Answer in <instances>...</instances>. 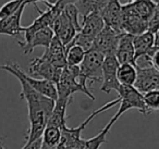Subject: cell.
Returning <instances> with one entry per match:
<instances>
[{"label": "cell", "mask_w": 159, "mask_h": 149, "mask_svg": "<svg viewBox=\"0 0 159 149\" xmlns=\"http://www.w3.org/2000/svg\"><path fill=\"white\" fill-rule=\"evenodd\" d=\"M50 29H52L56 37H57L64 46H68V45L72 42V39L74 38V36L76 35V33H77L74 27L69 23V21L66 20V16H63L62 12L56 18V20L53 21V23L51 24Z\"/></svg>", "instance_id": "2e32d148"}, {"label": "cell", "mask_w": 159, "mask_h": 149, "mask_svg": "<svg viewBox=\"0 0 159 149\" xmlns=\"http://www.w3.org/2000/svg\"><path fill=\"white\" fill-rule=\"evenodd\" d=\"M147 31L152 32V34L159 33V7L154 12L152 18L147 22Z\"/></svg>", "instance_id": "f1b7e54d"}, {"label": "cell", "mask_w": 159, "mask_h": 149, "mask_svg": "<svg viewBox=\"0 0 159 149\" xmlns=\"http://www.w3.org/2000/svg\"><path fill=\"white\" fill-rule=\"evenodd\" d=\"M117 79L121 85L133 86L136 79V66L131 63L119 64L117 70Z\"/></svg>", "instance_id": "603a6c76"}, {"label": "cell", "mask_w": 159, "mask_h": 149, "mask_svg": "<svg viewBox=\"0 0 159 149\" xmlns=\"http://www.w3.org/2000/svg\"><path fill=\"white\" fill-rule=\"evenodd\" d=\"M159 36L158 33L152 34L146 31L139 35L133 36V47H134V62L141 57H152L159 51Z\"/></svg>", "instance_id": "8992f818"}, {"label": "cell", "mask_w": 159, "mask_h": 149, "mask_svg": "<svg viewBox=\"0 0 159 149\" xmlns=\"http://www.w3.org/2000/svg\"><path fill=\"white\" fill-rule=\"evenodd\" d=\"M119 63L116 59L115 55L106 56L102 63V85L100 89L106 94H109L111 90L118 92L119 89V82L117 79V70Z\"/></svg>", "instance_id": "8fae6325"}, {"label": "cell", "mask_w": 159, "mask_h": 149, "mask_svg": "<svg viewBox=\"0 0 159 149\" xmlns=\"http://www.w3.org/2000/svg\"><path fill=\"white\" fill-rule=\"evenodd\" d=\"M62 13L66 16V20L69 21V23L75 29V31L79 33L80 29H81V23H80V20H79L80 13H79V11H77L76 7H75L73 3L64 6L63 10H62Z\"/></svg>", "instance_id": "484cf974"}, {"label": "cell", "mask_w": 159, "mask_h": 149, "mask_svg": "<svg viewBox=\"0 0 159 149\" xmlns=\"http://www.w3.org/2000/svg\"><path fill=\"white\" fill-rule=\"evenodd\" d=\"M0 149H5V147H3V140L0 139Z\"/></svg>", "instance_id": "d6a6232c"}, {"label": "cell", "mask_w": 159, "mask_h": 149, "mask_svg": "<svg viewBox=\"0 0 159 149\" xmlns=\"http://www.w3.org/2000/svg\"><path fill=\"white\" fill-rule=\"evenodd\" d=\"M121 29L123 33L136 36L147 31V22L142 20L131 8L130 3L122 5Z\"/></svg>", "instance_id": "30bf717a"}, {"label": "cell", "mask_w": 159, "mask_h": 149, "mask_svg": "<svg viewBox=\"0 0 159 149\" xmlns=\"http://www.w3.org/2000/svg\"><path fill=\"white\" fill-rule=\"evenodd\" d=\"M118 95L120 98V107L117 113L112 116L118 121V119L128 110L130 109H137L142 114L147 115L149 112L147 111L145 107V103L143 100V95L139 92H137L133 86L129 85H121L120 84L119 89H118Z\"/></svg>", "instance_id": "5b68a950"}, {"label": "cell", "mask_w": 159, "mask_h": 149, "mask_svg": "<svg viewBox=\"0 0 159 149\" xmlns=\"http://www.w3.org/2000/svg\"><path fill=\"white\" fill-rule=\"evenodd\" d=\"M82 23H81V29L79 33L82 34L83 36L89 38V39L94 40L97 34L104 29L105 24L102 21L100 13L98 12H94L85 18H82Z\"/></svg>", "instance_id": "ac0fdd59"}, {"label": "cell", "mask_w": 159, "mask_h": 149, "mask_svg": "<svg viewBox=\"0 0 159 149\" xmlns=\"http://www.w3.org/2000/svg\"><path fill=\"white\" fill-rule=\"evenodd\" d=\"M0 70L7 71L10 74L14 76H20L31 86L33 89L38 92L39 94L48 97V98L56 100L57 99V89L56 85L53 83L43 79H35V77L29 75L26 72L21 69V66L18 63H7V64H0Z\"/></svg>", "instance_id": "277c9868"}, {"label": "cell", "mask_w": 159, "mask_h": 149, "mask_svg": "<svg viewBox=\"0 0 159 149\" xmlns=\"http://www.w3.org/2000/svg\"><path fill=\"white\" fill-rule=\"evenodd\" d=\"M130 6L134 13L137 14L145 22H148V20L152 18L154 12L158 8V3L152 0H134L130 2Z\"/></svg>", "instance_id": "ffe728a7"}, {"label": "cell", "mask_w": 159, "mask_h": 149, "mask_svg": "<svg viewBox=\"0 0 159 149\" xmlns=\"http://www.w3.org/2000/svg\"><path fill=\"white\" fill-rule=\"evenodd\" d=\"M38 1H43V2H45V1H48V0H32V2L33 5H35L36 2H38Z\"/></svg>", "instance_id": "4dcf8cb0"}, {"label": "cell", "mask_w": 159, "mask_h": 149, "mask_svg": "<svg viewBox=\"0 0 159 149\" xmlns=\"http://www.w3.org/2000/svg\"><path fill=\"white\" fill-rule=\"evenodd\" d=\"M80 68L77 66H68L62 70L59 79L56 83V89H57V98H72L74 93H83L87 97L95 100V96L92 94L91 90H87L81 85L79 82Z\"/></svg>", "instance_id": "3957f363"}, {"label": "cell", "mask_w": 159, "mask_h": 149, "mask_svg": "<svg viewBox=\"0 0 159 149\" xmlns=\"http://www.w3.org/2000/svg\"><path fill=\"white\" fill-rule=\"evenodd\" d=\"M53 36H55V34H53L52 29L50 27H45V29H42L36 33H34L26 42H18V44L23 49V52L25 55H29V53L33 52L34 48L38 46L47 48Z\"/></svg>", "instance_id": "9a60e30c"}, {"label": "cell", "mask_w": 159, "mask_h": 149, "mask_svg": "<svg viewBox=\"0 0 159 149\" xmlns=\"http://www.w3.org/2000/svg\"><path fill=\"white\" fill-rule=\"evenodd\" d=\"M130 1H131V2H132V1H134V0H130Z\"/></svg>", "instance_id": "e575fe53"}, {"label": "cell", "mask_w": 159, "mask_h": 149, "mask_svg": "<svg viewBox=\"0 0 159 149\" xmlns=\"http://www.w3.org/2000/svg\"><path fill=\"white\" fill-rule=\"evenodd\" d=\"M120 36L121 34L116 33L113 29L105 25L104 29L97 34L94 39L93 48L102 53L105 57L115 55Z\"/></svg>", "instance_id": "9c48e42d"}, {"label": "cell", "mask_w": 159, "mask_h": 149, "mask_svg": "<svg viewBox=\"0 0 159 149\" xmlns=\"http://www.w3.org/2000/svg\"><path fill=\"white\" fill-rule=\"evenodd\" d=\"M66 46L56 36H53L50 44L46 48V50H45L44 55L42 57L45 60H47L49 63L52 64L53 66L63 70L66 66Z\"/></svg>", "instance_id": "5bb4252c"}, {"label": "cell", "mask_w": 159, "mask_h": 149, "mask_svg": "<svg viewBox=\"0 0 159 149\" xmlns=\"http://www.w3.org/2000/svg\"><path fill=\"white\" fill-rule=\"evenodd\" d=\"M60 137H61V129L59 127L46 125L42 134V144L45 146L57 148L60 142Z\"/></svg>", "instance_id": "cb8c5ba5"}, {"label": "cell", "mask_w": 159, "mask_h": 149, "mask_svg": "<svg viewBox=\"0 0 159 149\" xmlns=\"http://www.w3.org/2000/svg\"><path fill=\"white\" fill-rule=\"evenodd\" d=\"M143 95V100L148 112L158 111L159 109V90H152Z\"/></svg>", "instance_id": "4316f807"}, {"label": "cell", "mask_w": 159, "mask_h": 149, "mask_svg": "<svg viewBox=\"0 0 159 149\" xmlns=\"http://www.w3.org/2000/svg\"><path fill=\"white\" fill-rule=\"evenodd\" d=\"M115 57L118 63H131L135 65L134 62V47H133V36L130 34L122 33L119 38Z\"/></svg>", "instance_id": "e0dca14e"}, {"label": "cell", "mask_w": 159, "mask_h": 149, "mask_svg": "<svg viewBox=\"0 0 159 149\" xmlns=\"http://www.w3.org/2000/svg\"><path fill=\"white\" fill-rule=\"evenodd\" d=\"M40 149H56V148H52V147H48V146H45V145L42 144V148Z\"/></svg>", "instance_id": "1f68e13d"}, {"label": "cell", "mask_w": 159, "mask_h": 149, "mask_svg": "<svg viewBox=\"0 0 159 149\" xmlns=\"http://www.w3.org/2000/svg\"><path fill=\"white\" fill-rule=\"evenodd\" d=\"M133 87L141 94H145L152 90H158L159 70L155 69L154 66H136V79Z\"/></svg>", "instance_id": "52a82bcc"}, {"label": "cell", "mask_w": 159, "mask_h": 149, "mask_svg": "<svg viewBox=\"0 0 159 149\" xmlns=\"http://www.w3.org/2000/svg\"><path fill=\"white\" fill-rule=\"evenodd\" d=\"M25 6L26 5L24 3L16 13L0 20V34L11 36L20 40L21 36L23 35V27H24L21 25V19H22Z\"/></svg>", "instance_id": "4fadbf2b"}, {"label": "cell", "mask_w": 159, "mask_h": 149, "mask_svg": "<svg viewBox=\"0 0 159 149\" xmlns=\"http://www.w3.org/2000/svg\"><path fill=\"white\" fill-rule=\"evenodd\" d=\"M109 0H76L74 6L76 7L80 16L82 18H85L86 16L94 12H100L102 11L106 5L108 3Z\"/></svg>", "instance_id": "44dd1931"}, {"label": "cell", "mask_w": 159, "mask_h": 149, "mask_svg": "<svg viewBox=\"0 0 159 149\" xmlns=\"http://www.w3.org/2000/svg\"><path fill=\"white\" fill-rule=\"evenodd\" d=\"M24 3H25V0H10V1L6 2L2 7L0 8V20L16 13L21 8V6L24 5Z\"/></svg>", "instance_id": "83f0119b"}, {"label": "cell", "mask_w": 159, "mask_h": 149, "mask_svg": "<svg viewBox=\"0 0 159 149\" xmlns=\"http://www.w3.org/2000/svg\"><path fill=\"white\" fill-rule=\"evenodd\" d=\"M20 81L21 84V99L26 101L27 110H29V120H30V129L25 138L26 147L33 142L42 137V134L46 127L47 121L53 109L55 100L44 96L36 92L31 87L22 77L16 76Z\"/></svg>", "instance_id": "6da1fadb"}, {"label": "cell", "mask_w": 159, "mask_h": 149, "mask_svg": "<svg viewBox=\"0 0 159 149\" xmlns=\"http://www.w3.org/2000/svg\"><path fill=\"white\" fill-rule=\"evenodd\" d=\"M62 70L53 66L51 63H49L47 60H45L43 57L36 58L30 62L29 65V75L35 77L49 81L56 85V83L59 79V76L61 74Z\"/></svg>", "instance_id": "ba28073f"}, {"label": "cell", "mask_w": 159, "mask_h": 149, "mask_svg": "<svg viewBox=\"0 0 159 149\" xmlns=\"http://www.w3.org/2000/svg\"><path fill=\"white\" fill-rule=\"evenodd\" d=\"M66 62L68 66H77L81 64L86 51L77 45H68L66 47Z\"/></svg>", "instance_id": "d4e9b609"}, {"label": "cell", "mask_w": 159, "mask_h": 149, "mask_svg": "<svg viewBox=\"0 0 159 149\" xmlns=\"http://www.w3.org/2000/svg\"><path fill=\"white\" fill-rule=\"evenodd\" d=\"M32 2V0H25V3L26 5H29V3H31Z\"/></svg>", "instance_id": "836d02e7"}, {"label": "cell", "mask_w": 159, "mask_h": 149, "mask_svg": "<svg viewBox=\"0 0 159 149\" xmlns=\"http://www.w3.org/2000/svg\"><path fill=\"white\" fill-rule=\"evenodd\" d=\"M72 101V98H57L55 100V105H53V109L51 111V114L49 116L47 124L48 126H55L59 127L60 129L63 126L66 125V108H68L69 103Z\"/></svg>", "instance_id": "d6986e66"}, {"label": "cell", "mask_w": 159, "mask_h": 149, "mask_svg": "<svg viewBox=\"0 0 159 149\" xmlns=\"http://www.w3.org/2000/svg\"><path fill=\"white\" fill-rule=\"evenodd\" d=\"M104 24L110 27L118 34H122L121 19H122V5L120 0H109L106 7L100 12Z\"/></svg>", "instance_id": "7c38bea8"}, {"label": "cell", "mask_w": 159, "mask_h": 149, "mask_svg": "<svg viewBox=\"0 0 159 149\" xmlns=\"http://www.w3.org/2000/svg\"><path fill=\"white\" fill-rule=\"evenodd\" d=\"M105 56L94 48L85 52L82 62L79 65V82L85 89L89 90V85L95 82H100L102 79V63Z\"/></svg>", "instance_id": "7a4b0ae2"}, {"label": "cell", "mask_w": 159, "mask_h": 149, "mask_svg": "<svg viewBox=\"0 0 159 149\" xmlns=\"http://www.w3.org/2000/svg\"><path fill=\"white\" fill-rule=\"evenodd\" d=\"M57 1L60 3V5L62 6V7H64V6H66V5H71V3H73V5H74L75 1H76V0H57Z\"/></svg>", "instance_id": "f546056e"}, {"label": "cell", "mask_w": 159, "mask_h": 149, "mask_svg": "<svg viewBox=\"0 0 159 149\" xmlns=\"http://www.w3.org/2000/svg\"><path fill=\"white\" fill-rule=\"evenodd\" d=\"M116 122H117V120L115 118H111L110 121L108 122V124L102 129V132L99 134L89 138V139H83L82 149H99L102 144L107 142V135H108L111 127H112V125Z\"/></svg>", "instance_id": "7402d4cb"}]
</instances>
